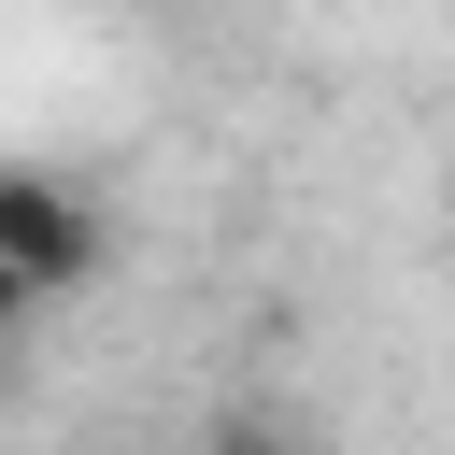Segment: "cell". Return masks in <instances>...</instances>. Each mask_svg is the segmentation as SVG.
<instances>
[{
  "label": "cell",
  "mask_w": 455,
  "mask_h": 455,
  "mask_svg": "<svg viewBox=\"0 0 455 455\" xmlns=\"http://www.w3.org/2000/svg\"><path fill=\"white\" fill-rule=\"evenodd\" d=\"M28 313H43V284H28V270H0V341H14Z\"/></svg>",
  "instance_id": "3957f363"
},
{
  "label": "cell",
  "mask_w": 455,
  "mask_h": 455,
  "mask_svg": "<svg viewBox=\"0 0 455 455\" xmlns=\"http://www.w3.org/2000/svg\"><path fill=\"white\" fill-rule=\"evenodd\" d=\"M185 455H327V427H313L299 398L242 384V398H213V412H199V441H185Z\"/></svg>",
  "instance_id": "7a4b0ae2"
},
{
  "label": "cell",
  "mask_w": 455,
  "mask_h": 455,
  "mask_svg": "<svg viewBox=\"0 0 455 455\" xmlns=\"http://www.w3.org/2000/svg\"><path fill=\"white\" fill-rule=\"evenodd\" d=\"M0 270H28L43 299H71V284H100V270H114V213H100L85 185H57V171L0 156Z\"/></svg>",
  "instance_id": "6da1fadb"
}]
</instances>
